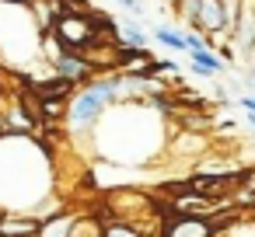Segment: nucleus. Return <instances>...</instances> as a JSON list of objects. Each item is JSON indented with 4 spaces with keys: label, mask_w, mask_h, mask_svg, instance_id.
Segmentation results:
<instances>
[{
    "label": "nucleus",
    "mask_w": 255,
    "mask_h": 237,
    "mask_svg": "<svg viewBox=\"0 0 255 237\" xmlns=\"http://www.w3.org/2000/svg\"><path fill=\"white\" fill-rule=\"evenodd\" d=\"M56 167L53 147L42 136H0V213L4 216H53Z\"/></svg>",
    "instance_id": "f257e3e1"
},
{
    "label": "nucleus",
    "mask_w": 255,
    "mask_h": 237,
    "mask_svg": "<svg viewBox=\"0 0 255 237\" xmlns=\"http://www.w3.org/2000/svg\"><path fill=\"white\" fill-rule=\"evenodd\" d=\"M88 140L95 154L102 160H112L116 167H150L168 157L171 133L168 119L147 101H119L98 119Z\"/></svg>",
    "instance_id": "f03ea898"
},
{
    "label": "nucleus",
    "mask_w": 255,
    "mask_h": 237,
    "mask_svg": "<svg viewBox=\"0 0 255 237\" xmlns=\"http://www.w3.org/2000/svg\"><path fill=\"white\" fill-rule=\"evenodd\" d=\"M42 35L32 0H0V74L32 77L35 84L53 77L42 56Z\"/></svg>",
    "instance_id": "7ed1b4c3"
},
{
    "label": "nucleus",
    "mask_w": 255,
    "mask_h": 237,
    "mask_svg": "<svg viewBox=\"0 0 255 237\" xmlns=\"http://www.w3.org/2000/svg\"><path fill=\"white\" fill-rule=\"evenodd\" d=\"M220 216H178V213H164L157 237H217L220 234Z\"/></svg>",
    "instance_id": "20e7f679"
},
{
    "label": "nucleus",
    "mask_w": 255,
    "mask_h": 237,
    "mask_svg": "<svg viewBox=\"0 0 255 237\" xmlns=\"http://www.w3.org/2000/svg\"><path fill=\"white\" fill-rule=\"evenodd\" d=\"M231 46L238 49V56H248L255 46V0H241V14L231 35Z\"/></svg>",
    "instance_id": "39448f33"
},
{
    "label": "nucleus",
    "mask_w": 255,
    "mask_h": 237,
    "mask_svg": "<svg viewBox=\"0 0 255 237\" xmlns=\"http://www.w3.org/2000/svg\"><path fill=\"white\" fill-rule=\"evenodd\" d=\"M77 220H81L77 209H60L49 220H39V234L35 237H70L74 227H77Z\"/></svg>",
    "instance_id": "423d86ee"
},
{
    "label": "nucleus",
    "mask_w": 255,
    "mask_h": 237,
    "mask_svg": "<svg viewBox=\"0 0 255 237\" xmlns=\"http://www.w3.org/2000/svg\"><path fill=\"white\" fill-rule=\"evenodd\" d=\"M39 220L32 216H0V237H35Z\"/></svg>",
    "instance_id": "0eeeda50"
},
{
    "label": "nucleus",
    "mask_w": 255,
    "mask_h": 237,
    "mask_svg": "<svg viewBox=\"0 0 255 237\" xmlns=\"http://www.w3.org/2000/svg\"><path fill=\"white\" fill-rule=\"evenodd\" d=\"M192 74L213 80L217 74H224V63H220V56H217L213 49H206V53H196V56H192Z\"/></svg>",
    "instance_id": "6e6552de"
},
{
    "label": "nucleus",
    "mask_w": 255,
    "mask_h": 237,
    "mask_svg": "<svg viewBox=\"0 0 255 237\" xmlns=\"http://www.w3.org/2000/svg\"><path fill=\"white\" fill-rule=\"evenodd\" d=\"M119 35H123V46H129V49H150V35L136 21H123L119 25Z\"/></svg>",
    "instance_id": "1a4fd4ad"
},
{
    "label": "nucleus",
    "mask_w": 255,
    "mask_h": 237,
    "mask_svg": "<svg viewBox=\"0 0 255 237\" xmlns=\"http://www.w3.org/2000/svg\"><path fill=\"white\" fill-rule=\"evenodd\" d=\"M154 39H157L164 49H171V53H189V49H185V35L175 32V28H168V25H157V28H154Z\"/></svg>",
    "instance_id": "9d476101"
},
{
    "label": "nucleus",
    "mask_w": 255,
    "mask_h": 237,
    "mask_svg": "<svg viewBox=\"0 0 255 237\" xmlns=\"http://www.w3.org/2000/svg\"><path fill=\"white\" fill-rule=\"evenodd\" d=\"M234 101L245 108V115H255V94H238Z\"/></svg>",
    "instance_id": "9b49d317"
},
{
    "label": "nucleus",
    "mask_w": 255,
    "mask_h": 237,
    "mask_svg": "<svg viewBox=\"0 0 255 237\" xmlns=\"http://www.w3.org/2000/svg\"><path fill=\"white\" fill-rule=\"evenodd\" d=\"M123 7H129V11H140V0H119Z\"/></svg>",
    "instance_id": "f8f14e48"
},
{
    "label": "nucleus",
    "mask_w": 255,
    "mask_h": 237,
    "mask_svg": "<svg viewBox=\"0 0 255 237\" xmlns=\"http://www.w3.org/2000/svg\"><path fill=\"white\" fill-rule=\"evenodd\" d=\"M4 91H7V77L0 74V101H4Z\"/></svg>",
    "instance_id": "ddd939ff"
},
{
    "label": "nucleus",
    "mask_w": 255,
    "mask_h": 237,
    "mask_svg": "<svg viewBox=\"0 0 255 237\" xmlns=\"http://www.w3.org/2000/svg\"><path fill=\"white\" fill-rule=\"evenodd\" d=\"M248 126H252V129H255V115H248Z\"/></svg>",
    "instance_id": "4468645a"
}]
</instances>
